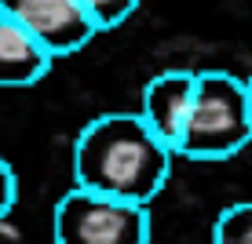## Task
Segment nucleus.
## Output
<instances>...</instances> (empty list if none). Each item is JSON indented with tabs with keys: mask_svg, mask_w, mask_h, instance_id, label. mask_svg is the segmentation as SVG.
I'll list each match as a JSON object with an SVG mask.
<instances>
[{
	"mask_svg": "<svg viewBox=\"0 0 252 244\" xmlns=\"http://www.w3.org/2000/svg\"><path fill=\"white\" fill-rule=\"evenodd\" d=\"M176 153L154 138L139 113H102L73 138V186L150 208L172 175Z\"/></svg>",
	"mask_w": 252,
	"mask_h": 244,
	"instance_id": "1",
	"label": "nucleus"
},
{
	"mask_svg": "<svg viewBox=\"0 0 252 244\" xmlns=\"http://www.w3.org/2000/svg\"><path fill=\"white\" fill-rule=\"evenodd\" d=\"M252 142V106L245 91V77L227 69H201L194 91L183 142L176 157L190 161H227Z\"/></svg>",
	"mask_w": 252,
	"mask_h": 244,
	"instance_id": "2",
	"label": "nucleus"
},
{
	"mask_svg": "<svg viewBox=\"0 0 252 244\" xmlns=\"http://www.w3.org/2000/svg\"><path fill=\"white\" fill-rule=\"evenodd\" d=\"M150 208L110 200L77 186L59 197L51 215L55 244H150Z\"/></svg>",
	"mask_w": 252,
	"mask_h": 244,
	"instance_id": "3",
	"label": "nucleus"
},
{
	"mask_svg": "<svg viewBox=\"0 0 252 244\" xmlns=\"http://www.w3.org/2000/svg\"><path fill=\"white\" fill-rule=\"evenodd\" d=\"M4 7L19 19V26L37 40V48L51 62L77 55L95 37L84 0H4Z\"/></svg>",
	"mask_w": 252,
	"mask_h": 244,
	"instance_id": "4",
	"label": "nucleus"
},
{
	"mask_svg": "<svg viewBox=\"0 0 252 244\" xmlns=\"http://www.w3.org/2000/svg\"><path fill=\"white\" fill-rule=\"evenodd\" d=\"M194 91H197V73L194 69H164L150 77L139 102V120L154 132L158 142H164L172 153L179 150L187 132L190 109H194Z\"/></svg>",
	"mask_w": 252,
	"mask_h": 244,
	"instance_id": "5",
	"label": "nucleus"
},
{
	"mask_svg": "<svg viewBox=\"0 0 252 244\" xmlns=\"http://www.w3.org/2000/svg\"><path fill=\"white\" fill-rule=\"evenodd\" d=\"M51 58L37 48V40L19 26L11 11L0 0V91L4 88H30L44 81Z\"/></svg>",
	"mask_w": 252,
	"mask_h": 244,
	"instance_id": "6",
	"label": "nucleus"
},
{
	"mask_svg": "<svg viewBox=\"0 0 252 244\" xmlns=\"http://www.w3.org/2000/svg\"><path fill=\"white\" fill-rule=\"evenodd\" d=\"M212 244H252V200H238L216 215Z\"/></svg>",
	"mask_w": 252,
	"mask_h": 244,
	"instance_id": "7",
	"label": "nucleus"
},
{
	"mask_svg": "<svg viewBox=\"0 0 252 244\" xmlns=\"http://www.w3.org/2000/svg\"><path fill=\"white\" fill-rule=\"evenodd\" d=\"M84 4H88V15H92L95 33L117 29V26H125L139 11V0H84Z\"/></svg>",
	"mask_w": 252,
	"mask_h": 244,
	"instance_id": "8",
	"label": "nucleus"
},
{
	"mask_svg": "<svg viewBox=\"0 0 252 244\" xmlns=\"http://www.w3.org/2000/svg\"><path fill=\"white\" fill-rule=\"evenodd\" d=\"M15 197H19V179H15V171H11V164L0 157V222L11 215V208H15Z\"/></svg>",
	"mask_w": 252,
	"mask_h": 244,
	"instance_id": "9",
	"label": "nucleus"
},
{
	"mask_svg": "<svg viewBox=\"0 0 252 244\" xmlns=\"http://www.w3.org/2000/svg\"><path fill=\"white\" fill-rule=\"evenodd\" d=\"M245 91H249V106H252V73L245 77Z\"/></svg>",
	"mask_w": 252,
	"mask_h": 244,
	"instance_id": "10",
	"label": "nucleus"
}]
</instances>
